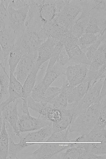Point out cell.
I'll list each match as a JSON object with an SVG mask.
<instances>
[{
    "instance_id": "cell-1",
    "label": "cell",
    "mask_w": 106,
    "mask_h": 159,
    "mask_svg": "<svg viewBox=\"0 0 106 159\" xmlns=\"http://www.w3.org/2000/svg\"><path fill=\"white\" fill-rule=\"evenodd\" d=\"M100 111V102H95L84 112L74 119L69 126L70 134H78V136L87 135L97 122Z\"/></svg>"
},
{
    "instance_id": "cell-2",
    "label": "cell",
    "mask_w": 106,
    "mask_h": 159,
    "mask_svg": "<svg viewBox=\"0 0 106 159\" xmlns=\"http://www.w3.org/2000/svg\"><path fill=\"white\" fill-rule=\"evenodd\" d=\"M81 11V0H65L63 8L53 19L58 25L70 28Z\"/></svg>"
},
{
    "instance_id": "cell-3",
    "label": "cell",
    "mask_w": 106,
    "mask_h": 159,
    "mask_svg": "<svg viewBox=\"0 0 106 159\" xmlns=\"http://www.w3.org/2000/svg\"><path fill=\"white\" fill-rule=\"evenodd\" d=\"M78 40V39L70 35L62 42L69 57V65L80 64L90 65V62L77 44Z\"/></svg>"
},
{
    "instance_id": "cell-4",
    "label": "cell",
    "mask_w": 106,
    "mask_h": 159,
    "mask_svg": "<svg viewBox=\"0 0 106 159\" xmlns=\"http://www.w3.org/2000/svg\"><path fill=\"white\" fill-rule=\"evenodd\" d=\"M7 17L9 24L20 39L25 30V24L29 7L21 9H15L7 6Z\"/></svg>"
},
{
    "instance_id": "cell-5",
    "label": "cell",
    "mask_w": 106,
    "mask_h": 159,
    "mask_svg": "<svg viewBox=\"0 0 106 159\" xmlns=\"http://www.w3.org/2000/svg\"><path fill=\"white\" fill-rule=\"evenodd\" d=\"M73 147L72 142L55 143L45 142L31 154L34 159H53L58 154L68 148Z\"/></svg>"
},
{
    "instance_id": "cell-6",
    "label": "cell",
    "mask_w": 106,
    "mask_h": 159,
    "mask_svg": "<svg viewBox=\"0 0 106 159\" xmlns=\"http://www.w3.org/2000/svg\"><path fill=\"white\" fill-rule=\"evenodd\" d=\"M28 106L52 123L58 122L62 118L61 110L55 108L49 103H44L34 100L30 95L26 98Z\"/></svg>"
},
{
    "instance_id": "cell-7",
    "label": "cell",
    "mask_w": 106,
    "mask_h": 159,
    "mask_svg": "<svg viewBox=\"0 0 106 159\" xmlns=\"http://www.w3.org/2000/svg\"><path fill=\"white\" fill-rule=\"evenodd\" d=\"M48 39L42 29L37 32L25 30L18 43L26 53L37 49Z\"/></svg>"
},
{
    "instance_id": "cell-8",
    "label": "cell",
    "mask_w": 106,
    "mask_h": 159,
    "mask_svg": "<svg viewBox=\"0 0 106 159\" xmlns=\"http://www.w3.org/2000/svg\"><path fill=\"white\" fill-rule=\"evenodd\" d=\"M51 123L40 115L35 117L31 116L30 112L22 113L19 117L17 126L20 132L22 133L37 130Z\"/></svg>"
},
{
    "instance_id": "cell-9",
    "label": "cell",
    "mask_w": 106,
    "mask_h": 159,
    "mask_svg": "<svg viewBox=\"0 0 106 159\" xmlns=\"http://www.w3.org/2000/svg\"><path fill=\"white\" fill-rule=\"evenodd\" d=\"M37 56V49L31 51L24 55L18 64L13 74L22 85L31 71Z\"/></svg>"
},
{
    "instance_id": "cell-10",
    "label": "cell",
    "mask_w": 106,
    "mask_h": 159,
    "mask_svg": "<svg viewBox=\"0 0 106 159\" xmlns=\"http://www.w3.org/2000/svg\"><path fill=\"white\" fill-rule=\"evenodd\" d=\"M106 78L99 80L86 93L78 102L75 108V116L84 112L90 106L94 103L99 96L103 83Z\"/></svg>"
},
{
    "instance_id": "cell-11",
    "label": "cell",
    "mask_w": 106,
    "mask_h": 159,
    "mask_svg": "<svg viewBox=\"0 0 106 159\" xmlns=\"http://www.w3.org/2000/svg\"><path fill=\"white\" fill-rule=\"evenodd\" d=\"M38 0H30V4L25 24V30L36 31L42 28L44 23L39 14Z\"/></svg>"
},
{
    "instance_id": "cell-12",
    "label": "cell",
    "mask_w": 106,
    "mask_h": 159,
    "mask_svg": "<svg viewBox=\"0 0 106 159\" xmlns=\"http://www.w3.org/2000/svg\"><path fill=\"white\" fill-rule=\"evenodd\" d=\"M89 66V65L84 64L68 66L66 68L65 75L69 84L75 87L81 83L86 77Z\"/></svg>"
},
{
    "instance_id": "cell-13",
    "label": "cell",
    "mask_w": 106,
    "mask_h": 159,
    "mask_svg": "<svg viewBox=\"0 0 106 159\" xmlns=\"http://www.w3.org/2000/svg\"><path fill=\"white\" fill-rule=\"evenodd\" d=\"M106 154H93L84 149L77 147L67 148L55 156L53 159H105Z\"/></svg>"
},
{
    "instance_id": "cell-14",
    "label": "cell",
    "mask_w": 106,
    "mask_h": 159,
    "mask_svg": "<svg viewBox=\"0 0 106 159\" xmlns=\"http://www.w3.org/2000/svg\"><path fill=\"white\" fill-rule=\"evenodd\" d=\"M106 125L97 122L92 130L85 135H80L72 140L74 143L106 142Z\"/></svg>"
},
{
    "instance_id": "cell-15",
    "label": "cell",
    "mask_w": 106,
    "mask_h": 159,
    "mask_svg": "<svg viewBox=\"0 0 106 159\" xmlns=\"http://www.w3.org/2000/svg\"><path fill=\"white\" fill-rule=\"evenodd\" d=\"M8 23L0 30V44L4 53L8 56L19 40Z\"/></svg>"
},
{
    "instance_id": "cell-16",
    "label": "cell",
    "mask_w": 106,
    "mask_h": 159,
    "mask_svg": "<svg viewBox=\"0 0 106 159\" xmlns=\"http://www.w3.org/2000/svg\"><path fill=\"white\" fill-rule=\"evenodd\" d=\"M18 100L10 103L4 109L2 112L3 120L9 123L20 139L22 137L18 130L17 122L20 115L18 110Z\"/></svg>"
},
{
    "instance_id": "cell-17",
    "label": "cell",
    "mask_w": 106,
    "mask_h": 159,
    "mask_svg": "<svg viewBox=\"0 0 106 159\" xmlns=\"http://www.w3.org/2000/svg\"><path fill=\"white\" fill-rule=\"evenodd\" d=\"M58 42L49 38L37 48L38 56L34 64L36 66L39 68L44 63L49 60L54 47Z\"/></svg>"
},
{
    "instance_id": "cell-18",
    "label": "cell",
    "mask_w": 106,
    "mask_h": 159,
    "mask_svg": "<svg viewBox=\"0 0 106 159\" xmlns=\"http://www.w3.org/2000/svg\"><path fill=\"white\" fill-rule=\"evenodd\" d=\"M38 3L40 16L44 24L53 19L57 14L55 0H38Z\"/></svg>"
},
{
    "instance_id": "cell-19",
    "label": "cell",
    "mask_w": 106,
    "mask_h": 159,
    "mask_svg": "<svg viewBox=\"0 0 106 159\" xmlns=\"http://www.w3.org/2000/svg\"><path fill=\"white\" fill-rule=\"evenodd\" d=\"M66 68V67L63 66L57 61L51 69H46L44 76L41 80L38 81L45 88H47L59 77L65 75Z\"/></svg>"
},
{
    "instance_id": "cell-20",
    "label": "cell",
    "mask_w": 106,
    "mask_h": 159,
    "mask_svg": "<svg viewBox=\"0 0 106 159\" xmlns=\"http://www.w3.org/2000/svg\"><path fill=\"white\" fill-rule=\"evenodd\" d=\"M61 111L62 119L58 122L52 123V134L67 128L75 118V109L67 107Z\"/></svg>"
},
{
    "instance_id": "cell-21",
    "label": "cell",
    "mask_w": 106,
    "mask_h": 159,
    "mask_svg": "<svg viewBox=\"0 0 106 159\" xmlns=\"http://www.w3.org/2000/svg\"><path fill=\"white\" fill-rule=\"evenodd\" d=\"M8 94V98L12 102L18 99L25 98L23 85L11 72L9 73Z\"/></svg>"
},
{
    "instance_id": "cell-22",
    "label": "cell",
    "mask_w": 106,
    "mask_h": 159,
    "mask_svg": "<svg viewBox=\"0 0 106 159\" xmlns=\"http://www.w3.org/2000/svg\"><path fill=\"white\" fill-rule=\"evenodd\" d=\"M106 39L100 45L90 62L89 70L98 71L106 62Z\"/></svg>"
},
{
    "instance_id": "cell-23",
    "label": "cell",
    "mask_w": 106,
    "mask_h": 159,
    "mask_svg": "<svg viewBox=\"0 0 106 159\" xmlns=\"http://www.w3.org/2000/svg\"><path fill=\"white\" fill-rule=\"evenodd\" d=\"M73 147L81 148L97 155L106 154V142L89 143V142L73 143Z\"/></svg>"
},
{
    "instance_id": "cell-24",
    "label": "cell",
    "mask_w": 106,
    "mask_h": 159,
    "mask_svg": "<svg viewBox=\"0 0 106 159\" xmlns=\"http://www.w3.org/2000/svg\"><path fill=\"white\" fill-rule=\"evenodd\" d=\"M25 54V51L17 43L9 54L8 65L9 72L14 73L18 64Z\"/></svg>"
},
{
    "instance_id": "cell-25",
    "label": "cell",
    "mask_w": 106,
    "mask_h": 159,
    "mask_svg": "<svg viewBox=\"0 0 106 159\" xmlns=\"http://www.w3.org/2000/svg\"><path fill=\"white\" fill-rule=\"evenodd\" d=\"M9 82V74L7 73L6 68L0 65V103L8 97Z\"/></svg>"
},
{
    "instance_id": "cell-26",
    "label": "cell",
    "mask_w": 106,
    "mask_h": 159,
    "mask_svg": "<svg viewBox=\"0 0 106 159\" xmlns=\"http://www.w3.org/2000/svg\"><path fill=\"white\" fill-rule=\"evenodd\" d=\"M39 68L34 65L31 71L23 85L25 97L26 99L30 95L35 84Z\"/></svg>"
},
{
    "instance_id": "cell-27",
    "label": "cell",
    "mask_w": 106,
    "mask_h": 159,
    "mask_svg": "<svg viewBox=\"0 0 106 159\" xmlns=\"http://www.w3.org/2000/svg\"><path fill=\"white\" fill-rule=\"evenodd\" d=\"M89 21V16L86 15L78 17L74 25L70 28L71 33L78 39L84 33V31Z\"/></svg>"
},
{
    "instance_id": "cell-28",
    "label": "cell",
    "mask_w": 106,
    "mask_h": 159,
    "mask_svg": "<svg viewBox=\"0 0 106 159\" xmlns=\"http://www.w3.org/2000/svg\"><path fill=\"white\" fill-rule=\"evenodd\" d=\"M9 137L5 128V121L3 120L0 133V159H7L8 154Z\"/></svg>"
},
{
    "instance_id": "cell-29",
    "label": "cell",
    "mask_w": 106,
    "mask_h": 159,
    "mask_svg": "<svg viewBox=\"0 0 106 159\" xmlns=\"http://www.w3.org/2000/svg\"><path fill=\"white\" fill-rule=\"evenodd\" d=\"M99 34L84 33L78 39L77 44L85 53L87 48L96 40Z\"/></svg>"
},
{
    "instance_id": "cell-30",
    "label": "cell",
    "mask_w": 106,
    "mask_h": 159,
    "mask_svg": "<svg viewBox=\"0 0 106 159\" xmlns=\"http://www.w3.org/2000/svg\"><path fill=\"white\" fill-rule=\"evenodd\" d=\"M105 39L106 30H105L99 33L96 40L87 49L85 53L90 62L97 49L103 41Z\"/></svg>"
},
{
    "instance_id": "cell-31",
    "label": "cell",
    "mask_w": 106,
    "mask_h": 159,
    "mask_svg": "<svg viewBox=\"0 0 106 159\" xmlns=\"http://www.w3.org/2000/svg\"><path fill=\"white\" fill-rule=\"evenodd\" d=\"M69 126L62 131L52 134L45 142L55 143L70 142Z\"/></svg>"
},
{
    "instance_id": "cell-32",
    "label": "cell",
    "mask_w": 106,
    "mask_h": 159,
    "mask_svg": "<svg viewBox=\"0 0 106 159\" xmlns=\"http://www.w3.org/2000/svg\"><path fill=\"white\" fill-rule=\"evenodd\" d=\"M61 88L49 87L45 90L40 103L50 104L61 92Z\"/></svg>"
},
{
    "instance_id": "cell-33",
    "label": "cell",
    "mask_w": 106,
    "mask_h": 159,
    "mask_svg": "<svg viewBox=\"0 0 106 159\" xmlns=\"http://www.w3.org/2000/svg\"><path fill=\"white\" fill-rule=\"evenodd\" d=\"M50 104L53 107L60 110L66 108L68 103L65 93L61 90L60 94Z\"/></svg>"
},
{
    "instance_id": "cell-34",
    "label": "cell",
    "mask_w": 106,
    "mask_h": 159,
    "mask_svg": "<svg viewBox=\"0 0 106 159\" xmlns=\"http://www.w3.org/2000/svg\"><path fill=\"white\" fill-rule=\"evenodd\" d=\"M8 23L5 0H0V30L4 27Z\"/></svg>"
},
{
    "instance_id": "cell-35",
    "label": "cell",
    "mask_w": 106,
    "mask_h": 159,
    "mask_svg": "<svg viewBox=\"0 0 106 159\" xmlns=\"http://www.w3.org/2000/svg\"><path fill=\"white\" fill-rule=\"evenodd\" d=\"M6 6L15 9H21L29 7L30 0H5Z\"/></svg>"
},
{
    "instance_id": "cell-36",
    "label": "cell",
    "mask_w": 106,
    "mask_h": 159,
    "mask_svg": "<svg viewBox=\"0 0 106 159\" xmlns=\"http://www.w3.org/2000/svg\"><path fill=\"white\" fill-rule=\"evenodd\" d=\"M104 30H102L101 29L95 22L89 21L84 33L96 34L101 33Z\"/></svg>"
},
{
    "instance_id": "cell-37",
    "label": "cell",
    "mask_w": 106,
    "mask_h": 159,
    "mask_svg": "<svg viewBox=\"0 0 106 159\" xmlns=\"http://www.w3.org/2000/svg\"><path fill=\"white\" fill-rule=\"evenodd\" d=\"M57 61L65 67H67L69 65V57L64 47L59 54Z\"/></svg>"
},
{
    "instance_id": "cell-38",
    "label": "cell",
    "mask_w": 106,
    "mask_h": 159,
    "mask_svg": "<svg viewBox=\"0 0 106 159\" xmlns=\"http://www.w3.org/2000/svg\"><path fill=\"white\" fill-rule=\"evenodd\" d=\"M8 56L4 54L0 44V65L3 67H6L7 65H8Z\"/></svg>"
},
{
    "instance_id": "cell-39",
    "label": "cell",
    "mask_w": 106,
    "mask_h": 159,
    "mask_svg": "<svg viewBox=\"0 0 106 159\" xmlns=\"http://www.w3.org/2000/svg\"><path fill=\"white\" fill-rule=\"evenodd\" d=\"M7 105V104L5 101H4L0 103V133L1 130L3 123L2 112Z\"/></svg>"
},
{
    "instance_id": "cell-40",
    "label": "cell",
    "mask_w": 106,
    "mask_h": 159,
    "mask_svg": "<svg viewBox=\"0 0 106 159\" xmlns=\"http://www.w3.org/2000/svg\"><path fill=\"white\" fill-rule=\"evenodd\" d=\"M65 4V0H55L57 14L59 13L62 10Z\"/></svg>"
}]
</instances>
